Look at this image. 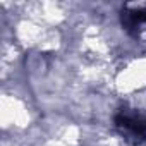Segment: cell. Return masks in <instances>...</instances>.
<instances>
[{"label": "cell", "mask_w": 146, "mask_h": 146, "mask_svg": "<svg viewBox=\"0 0 146 146\" xmlns=\"http://www.w3.org/2000/svg\"><path fill=\"white\" fill-rule=\"evenodd\" d=\"M122 24L127 29H137L146 24V7H137L122 12Z\"/></svg>", "instance_id": "cell-2"}, {"label": "cell", "mask_w": 146, "mask_h": 146, "mask_svg": "<svg viewBox=\"0 0 146 146\" xmlns=\"http://www.w3.org/2000/svg\"><path fill=\"white\" fill-rule=\"evenodd\" d=\"M115 124L119 129H122V132H125L131 137H144L146 136V119L143 115L137 113H129L125 110H122L117 117H115Z\"/></svg>", "instance_id": "cell-1"}]
</instances>
